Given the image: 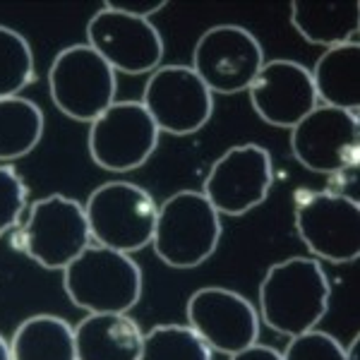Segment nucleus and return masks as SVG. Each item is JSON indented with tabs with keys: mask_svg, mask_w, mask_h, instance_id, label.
Wrapping results in <instances>:
<instances>
[{
	"mask_svg": "<svg viewBox=\"0 0 360 360\" xmlns=\"http://www.w3.org/2000/svg\"><path fill=\"white\" fill-rule=\"evenodd\" d=\"M332 283L315 257H288L271 264L259 283V322L281 336L312 332L329 312Z\"/></svg>",
	"mask_w": 360,
	"mask_h": 360,
	"instance_id": "obj_1",
	"label": "nucleus"
},
{
	"mask_svg": "<svg viewBox=\"0 0 360 360\" xmlns=\"http://www.w3.org/2000/svg\"><path fill=\"white\" fill-rule=\"evenodd\" d=\"M63 288L70 303L86 315H127L142 298L144 276L132 255L91 243L63 269Z\"/></svg>",
	"mask_w": 360,
	"mask_h": 360,
	"instance_id": "obj_2",
	"label": "nucleus"
},
{
	"mask_svg": "<svg viewBox=\"0 0 360 360\" xmlns=\"http://www.w3.org/2000/svg\"><path fill=\"white\" fill-rule=\"evenodd\" d=\"M10 243L44 269L63 271L91 245L84 205L65 195L41 197L29 205Z\"/></svg>",
	"mask_w": 360,
	"mask_h": 360,
	"instance_id": "obj_3",
	"label": "nucleus"
},
{
	"mask_svg": "<svg viewBox=\"0 0 360 360\" xmlns=\"http://www.w3.org/2000/svg\"><path fill=\"white\" fill-rule=\"evenodd\" d=\"M221 240V214L197 190H180L159 205L152 248L173 269L205 264Z\"/></svg>",
	"mask_w": 360,
	"mask_h": 360,
	"instance_id": "obj_4",
	"label": "nucleus"
},
{
	"mask_svg": "<svg viewBox=\"0 0 360 360\" xmlns=\"http://www.w3.org/2000/svg\"><path fill=\"white\" fill-rule=\"evenodd\" d=\"M84 214L94 245L132 255L152 245L159 205L135 183L108 180L89 195Z\"/></svg>",
	"mask_w": 360,
	"mask_h": 360,
	"instance_id": "obj_5",
	"label": "nucleus"
},
{
	"mask_svg": "<svg viewBox=\"0 0 360 360\" xmlns=\"http://www.w3.org/2000/svg\"><path fill=\"white\" fill-rule=\"evenodd\" d=\"M49 91L56 108L77 123L94 120L115 103V70L86 44H72L49 68Z\"/></svg>",
	"mask_w": 360,
	"mask_h": 360,
	"instance_id": "obj_6",
	"label": "nucleus"
},
{
	"mask_svg": "<svg viewBox=\"0 0 360 360\" xmlns=\"http://www.w3.org/2000/svg\"><path fill=\"white\" fill-rule=\"evenodd\" d=\"M295 233L303 245L329 264H351L360 255L358 200L339 193H300L295 202Z\"/></svg>",
	"mask_w": 360,
	"mask_h": 360,
	"instance_id": "obj_7",
	"label": "nucleus"
},
{
	"mask_svg": "<svg viewBox=\"0 0 360 360\" xmlns=\"http://www.w3.org/2000/svg\"><path fill=\"white\" fill-rule=\"evenodd\" d=\"M159 127L142 101H115L89 125L91 161L108 173L137 171L159 147Z\"/></svg>",
	"mask_w": 360,
	"mask_h": 360,
	"instance_id": "obj_8",
	"label": "nucleus"
},
{
	"mask_svg": "<svg viewBox=\"0 0 360 360\" xmlns=\"http://www.w3.org/2000/svg\"><path fill=\"white\" fill-rule=\"evenodd\" d=\"M266 63L262 44L240 25H217L207 29L195 44L193 68L212 94L248 91Z\"/></svg>",
	"mask_w": 360,
	"mask_h": 360,
	"instance_id": "obj_9",
	"label": "nucleus"
},
{
	"mask_svg": "<svg viewBox=\"0 0 360 360\" xmlns=\"http://www.w3.org/2000/svg\"><path fill=\"white\" fill-rule=\"evenodd\" d=\"M291 154L312 173H356L360 159L358 115L332 106H317L291 130Z\"/></svg>",
	"mask_w": 360,
	"mask_h": 360,
	"instance_id": "obj_10",
	"label": "nucleus"
},
{
	"mask_svg": "<svg viewBox=\"0 0 360 360\" xmlns=\"http://www.w3.org/2000/svg\"><path fill=\"white\" fill-rule=\"evenodd\" d=\"M274 164L262 144H236L209 168L202 195L224 217H243L269 197Z\"/></svg>",
	"mask_w": 360,
	"mask_h": 360,
	"instance_id": "obj_11",
	"label": "nucleus"
},
{
	"mask_svg": "<svg viewBox=\"0 0 360 360\" xmlns=\"http://www.w3.org/2000/svg\"><path fill=\"white\" fill-rule=\"evenodd\" d=\"M86 46L108 63L115 75H152L164 60V39L152 20H139L103 3L86 22Z\"/></svg>",
	"mask_w": 360,
	"mask_h": 360,
	"instance_id": "obj_12",
	"label": "nucleus"
},
{
	"mask_svg": "<svg viewBox=\"0 0 360 360\" xmlns=\"http://www.w3.org/2000/svg\"><path fill=\"white\" fill-rule=\"evenodd\" d=\"M142 106L159 132L195 135L214 115V94L190 65H161L149 75L142 91Z\"/></svg>",
	"mask_w": 360,
	"mask_h": 360,
	"instance_id": "obj_13",
	"label": "nucleus"
},
{
	"mask_svg": "<svg viewBox=\"0 0 360 360\" xmlns=\"http://www.w3.org/2000/svg\"><path fill=\"white\" fill-rule=\"evenodd\" d=\"M188 327L212 353L236 356L259 339V315L245 295L221 286L195 291L185 305Z\"/></svg>",
	"mask_w": 360,
	"mask_h": 360,
	"instance_id": "obj_14",
	"label": "nucleus"
},
{
	"mask_svg": "<svg viewBox=\"0 0 360 360\" xmlns=\"http://www.w3.org/2000/svg\"><path fill=\"white\" fill-rule=\"evenodd\" d=\"M248 94L255 113L281 130H293L319 106L310 70L286 58L266 60Z\"/></svg>",
	"mask_w": 360,
	"mask_h": 360,
	"instance_id": "obj_15",
	"label": "nucleus"
},
{
	"mask_svg": "<svg viewBox=\"0 0 360 360\" xmlns=\"http://www.w3.org/2000/svg\"><path fill=\"white\" fill-rule=\"evenodd\" d=\"M144 332L130 315H86L75 327L77 360H139Z\"/></svg>",
	"mask_w": 360,
	"mask_h": 360,
	"instance_id": "obj_16",
	"label": "nucleus"
},
{
	"mask_svg": "<svg viewBox=\"0 0 360 360\" xmlns=\"http://www.w3.org/2000/svg\"><path fill=\"white\" fill-rule=\"evenodd\" d=\"M291 25L307 44L324 51L356 41L360 29V0H295L291 3Z\"/></svg>",
	"mask_w": 360,
	"mask_h": 360,
	"instance_id": "obj_17",
	"label": "nucleus"
},
{
	"mask_svg": "<svg viewBox=\"0 0 360 360\" xmlns=\"http://www.w3.org/2000/svg\"><path fill=\"white\" fill-rule=\"evenodd\" d=\"M319 106L360 111V46L358 41L327 49L310 70Z\"/></svg>",
	"mask_w": 360,
	"mask_h": 360,
	"instance_id": "obj_18",
	"label": "nucleus"
},
{
	"mask_svg": "<svg viewBox=\"0 0 360 360\" xmlns=\"http://www.w3.org/2000/svg\"><path fill=\"white\" fill-rule=\"evenodd\" d=\"M13 360H77L75 327L56 315H34L20 322L10 339Z\"/></svg>",
	"mask_w": 360,
	"mask_h": 360,
	"instance_id": "obj_19",
	"label": "nucleus"
},
{
	"mask_svg": "<svg viewBox=\"0 0 360 360\" xmlns=\"http://www.w3.org/2000/svg\"><path fill=\"white\" fill-rule=\"evenodd\" d=\"M44 127V111L32 98H0V164L32 154L41 142Z\"/></svg>",
	"mask_w": 360,
	"mask_h": 360,
	"instance_id": "obj_20",
	"label": "nucleus"
},
{
	"mask_svg": "<svg viewBox=\"0 0 360 360\" xmlns=\"http://www.w3.org/2000/svg\"><path fill=\"white\" fill-rule=\"evenodd\" d=\"M139 360H214V353L188 324H156L144 334Z\"/></svg>",
	"mask_w": 360,
	"mask_h": 360,
	"instance_id": "obj_21",
	"label": "nucleus"
},
{
	"mask_svg": "<svg viewBox=\"0 0 360 360\" xmlns=\"http://www.w3.org/2000/svg\"><path fill=\"white\" fill-rule=\"evenodd\" d=\"M34 79L37 65L25 34L0 25V98L20 96Z\"/></svg>",
	"mask_w": 360,
	"mask_h": 360,
	"instance_id": "obj_22",
	"label": "nucleus"
},
{
	"mask_svg": "<svg viewBox=\"0 0 360 360\" xmlns=\"http://www.w3.org/2000/svg\"><path fill=\"white\" fill-rule=\"evenodd\" d=\"M29 209V188L15 166L0 164V236L13 233Z\"/></svg>",
	"mask_w": 360,
	"mask_h": 360,
	"instance_id": "obj_23",
	"label": "nucleus"
},
{
	"mask_svg": "<svg viewBox=\"0 0 360 360\" xmlns=\"http://www.w3.org/2000/svg\"><path fill=\"white\" fill-rule=\"evenodd\" d=\"M283 360H346L344 346L327 332H305L293 336L281 353Z\"/></svg>",
	"mask_w": 360,
	"mask_h": 360,
	"instance_id": "obj_24",
	"label": "nucleus"
},
{
	"mask_svg": "<svg viewBox=\"0 0 360 360\" xmlns=\"http://www.w3.org/2000/svg\"><path fill=\"white\" fill-rule=\"evenodd\" d=\"M111 5L132 17H139V20H152V17L159 15L168 3L166 0H149V3H111Z\"/></svg>",
	"mask_w": 360,
	"mask_h": 360,
	"instance_id": "obj_25",
	"label": "nucleus"
},
{
	"mask_svg": "<svg viewBox=\"0 0 360 360\" xmlns=\"http://www.w3.org/2000/svg\"><path fill=\"white\" fill-rule=\"evenodd\" d=\"M231 360H283L281 353L271 346H264V344H252L245 351L236 353V356H229Z\"/></svg>",
	"mask_w": 360,
	"mask_h": 360,
	"instance_id": "obj_26",
	"label": "nucleus"
},
{
	"mask_svg": "<svg viewBox=\"0 0 360 360\" xmlns=\"http://www.w3.org/2000/svg\"><path fill=\"white\" fill-rule=\"evenodd\" d=\"M358 351H360V339H358V334H356L351 344H348V348H344L346 360H358Z\"/></svg>",
	"mask_w": 360,
	"mask_h": 360,
	"instance_id": "obj_27",
	"label": "nucleus"
},
{
	"mask_svg": "<svg viewBox=\"0 0 360 360\" xmlns=\"http://www.w3.org/2000/svg\"><path fill=\"white\" fill-rule=\"evenodd\" d=\"M0 360H13V356H10V341L3 334H0Z\"/></svg>",
	"mask_w": 360,
	"mask_h": 360,
	"instance_id": "obj_28",
	"label": "nucleus"
}]
</instances>
